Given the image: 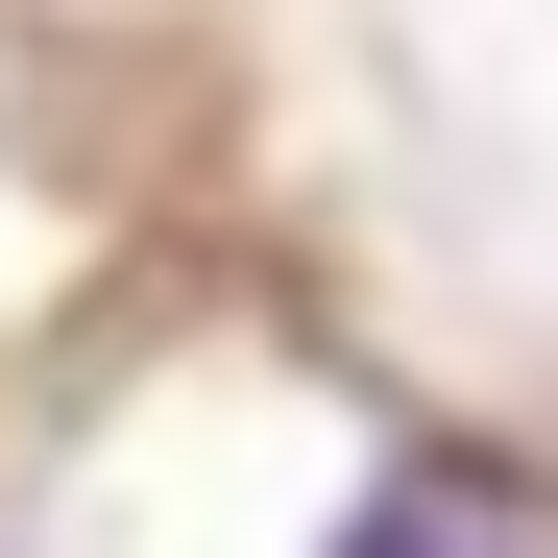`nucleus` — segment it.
Masks as SVG:
<instances>
[{"label":"nucleus","mask_w":558,"mask_h":558,"mask_svg":"<svg viewBox=\"0 0 558 558\" xmlns=\"http://www.w3.org/2000/svg\"><path fill=\"white\" fill-rule=\"evenodd\" d=\"M340 558H558V486H510V461H389V486L340 510Z\"/></svg>","instance_id":"nucleus-1"}]
</instances>
